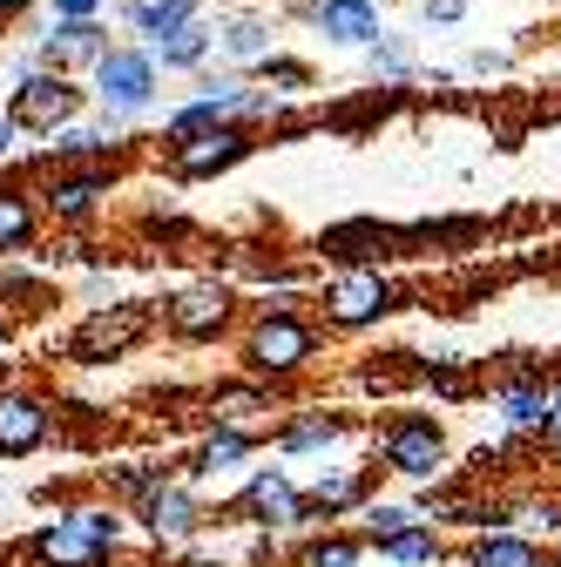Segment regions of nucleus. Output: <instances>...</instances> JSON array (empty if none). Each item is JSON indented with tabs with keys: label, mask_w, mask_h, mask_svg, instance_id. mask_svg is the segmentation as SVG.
Returning <instances> with one entry per match:
<instances>
[{
	"label": "nucleus",
	"mask_w": 561,
	"mask_h": 567,
	"mask_svg": "<svg viewBox=\"0 0 561 567\" xmlns=\"http://www.w3.org/2000/svg\"><path fill=\"white\" fill-rule=\"evenodd\" d=\"M14 150H21V122L0 109V163H14Z\"/></svg>",
	"instance_id": "4c0bfd02"
},
{
	"label": "nucleus",
	"mask_w": 561,
	"mask_h": 567,
	"mask_svg": "<svg viewBox=\"0 0 561 567\" xmlns=\"http://www.w3.org/2000/svg\"><path fill=\"white\" fill-rule=\"evenodd\" d=\"M251 150H257V128H251V122H210V128H196V135L170 142L163 169H170L176 183H210V176L237 169Z\"/></svg>",
	"instance_id": "423d86ee"
},
{
	"label": "nucleus",
	"mask_w": 561,
	"mask_h": 567,
	"mask_svg": "<svg viewBox=\"0 0 561 567\" xmlns=\"http://www.w3.org/2000/svg\"><path fill=\"white\" fill-rule=\"evenodd\" d=\"M318 311H325V324H332V331H373L379 318H392V311H399V284H392L379 264L338 270V277L325 284Z\"/></svg>",
	"instance_id": "7ed1b4c3"
},
{
	"label": "nucleus",
	"mask_w": 561,
	"mask_h": 567,
	"mask_svg": "<svg viewBox=\"0 0 561 567\" xmlns=\"http://www.w3.org/2000/svg\"><path fill=\"white\" fill-rule=\"evenodd\" d=\"M345 433H353V419H345V412H305V419H292V425H277V453H325V446H338Z\"/></svg>",
	"instance_id": "4be33fe9"
},
{
	"label": "nucleus",
	"mask_w": 561,
	"mask_h": 567,
	"mask_svg": "<svg viewBox=\"0 0 561 567\" xmlns=\"http://www.w3.org/2000/svg\"><path fill=\"white\" fill-rule=\"evenodd\" d=\"M196 14H203V0H122V28L143 34V48L163 41V34H176V28L196 21Z\"/></svg>",
	"instance_id": "412c9836"
},
{
	"label": "nucleus",
	"mask_w": 561,
	"mask_h": 567,
	"mask_svg": "<svg viewBox=\"0 0 561 567\" xmlns=\"http://www.w3.org/2000/svg\"><path fill=\"white\" fill-rule=\"evenodd\" d=\"M237 514H244V520H257L264 534H298V527H318L312 501L292 486V473H285V466H257V473H251V486L237 493Z\"/></svg>",
	"instance_id": "1a4fd4ad"
},
{
	"label": "nucleus",
	"mask_w": 561,
	"mask_h": 567,
	"mask_svg": "<svg viewBox=\"0 0 561 567\" xmlns=\"http://www.w3.org/2000/svg\"><path fill=\"white\" fill-rule=\"evenodd\" d=\"M548 399H554V405H561V385H548Z\"/></svg>",
	"instance_id": "79ce46f5"
},
{
	"label": "nucleus",
	"mask_w": 561,
	"mask_h": 567,
	"mask_svg": "<svg viewBox=\"0 0 561 567\" xmlns=\"http://www.w3.org/2000/svg\"><path fill=\"white\" fill-rule=\"evenodd\" d=\"M305 501H312V514H318V520H338V514L366 507V501H373V466H338V473H318Z\"/></svg>",
	"instance_id": "6ab92c4d"
},
{
	"label": "nucleus",
	"mask_w": 561,
	"mask_h": 567,
	"mask_svg": "<svg viewBox=\"0 0 561 567\" xmlns=\"http://www.w3.org/2000/svg\"><path fill=\"white\" fill-rule=\"evenodd\" d=\"M28 554H34V567H109V560H115V547L95 540L75 514H54L48 527H34Z\"/></svg>",
	"instance_id": "f8f14e48"
},
{
	"label": "nucleus",
	"mask_w": 561,
	"mask_h": 567,
	"mask_svg": "<svg viewBox=\"0 0 561 567\" xmlns=\"http://www.w3.org/2000/svg\"><path fill=\"white\" fill-rule=\"evenodd\" d=\"M102 480L115 493H129V501H150V493L170 480V466H156V460H115V466H102Z\"/></svg>",
	"instance_id": "7c9ffc66"
},
{
	"label": "nucleus",
	"mask_w": 561,
	"mask_h": 567,
	"mask_svg": "<svg viewBox=\"0 0 561 567\" xmlns=\"http://www.w3.org/2000/svg\"><path fill=\"white\" fill-rule=\"evenodd\" d=\"M48 433H54V412H48L34 392H21V385H0V460L41 453Z\"/></svg>",
	"instance_id": "4468645a"
},
{
	"label": "nucleus",
	"mask_w": 561,
	"mask_h": 567,
	"mask_svg": "<svg viewBox=\"0 0 561 567\" xmlns=\"http://www.w3.org/2000/svg\"><path fill=\"white\" fill-rule=\"evenodd\" d=\"M109 189H115L109 163H75V169H54V183L41 189V209L54 224H89L95 209L109 203Z\"/></svg>",
	"instance_id": "9b49d317"
},
{
	"label": "nucleus",
	"mask_w": 561,
	"mask_h": 567,
	"mask_svg": "<svg viewBox=\"0 0 561 567\" xmlns=\"http://www.w3.org/2000/svg\"><path fill=\"white\" fill-rule=\"evenodd\" d=\"M318 351H325V338L298 305H257V318L244 324V372L264 385H285V379L312 372Z\"/></svg>",
	"instance_id": "f257e3e1"
},
{
	"label": "nucleus",
	"mask_w": 561,
	"mask_h": 567,
	"mask_svg": "<svg viewBox=\"0 0 561 567\" xmlns=\"http://www.w3.org/2000/svg\"><path fill=\"white\" fill-rule=\"evenodd\" d=\"M399 244H406V237H399V230H386V224H373V217L318 230V257H332V264H345V270H359V264H386V257H406Z\"/></svg>",
	"instance_id": "dca6fc26"
},
{
	"label": "nucleus",
	"mask_w": 561,
	"mask_h": 567,
	"mask_svg": "<svg viewBox=\"0 0 561 567\" xmlns=\"http://www.w3.org/2000/svg\"><path fill=\"white\" fill-rule=\"evenodd\" d=\"M41 8H48V21H95L109 0H41Z\"/></svg>",
	"instance_id": "c9c22d12"
},
{
	"label": "nucleus",
	"mask_w": 561,
	"mask_h": 567,
	"mask_svg": "<svg viewBox=\"0 0 561 567\" xmlns=\"http://www.w3.org/2000/svg\"><path fill=\"white\" fill-rule=\"evenodd\" d=\"M305 567H366V540L359 534H318L305 547Z\"/></svg>",
	"instance_id": "2f4dec72"
},
{
	"label": "nucleus",
	"mask_w": 561,
	"mask_h": 567,
	"mask_svg": "<svg viewBox=\"0 0 561 567\" xmlns=\"http://www.w3.org/2000/svg\"><path fill=\"white\" fill-rule=\"evenodd\" d=\"M264 446V433H251V425H210V440L196 446V460H190V473H203V480H217V473H231V466H244L251 453Z\"/></svg>",
	"instance_id": "aec40b11"
},
{
	"label": "nucleus",
	"mask_w": 561,
	"mask_h": 567,
	"mask_svg": "<svg viewBox=\"0 0 561 567\" xmlns=\"http://www.w3.org/2000/svg\"><path fill=\"white\" fill-rule=\"evenodd\" d=\"M28 8H41V0H0V28H8V21H21Z\"/></svg>",
	"instance_id": "ea45409f"
},
{
	"label": "nucleus",
	"mask_w": 561,
	"mask_h": 567,
	"mask_svg": "<svg viewBox=\"0 0 561 567\" xmlns=\"http://www.w3.org/2000/svg\"><path fill=\"white\" fill-rule=\"evenodd\" d=\"M48 142H54V163H109V156L122 150V142H115L102 122H82V115L68 122V128H54Z\"/></svg>",
	"instance_id": "a878e982"
},
{
	"label": "nucleus",
	"mask_w": 561,
	"mask_h": 567,
	"mask_svg": "<svg viewBox=\"0 0 561 567\" xmlns=\"http://www.w3.org/2000/svg\"><path fill=\"white\" fill-rule=\"evenodd\" d=\"M419 520H427V514L406 507V501H366V507H359V540L379 547V540H392V534H406V527H419Z\"/></svg>",
	"instance_id": "c756f323"
},
{
	"label": "nucleus",
	"mask_w": 561,
	"mask_h": 567,
	"mask_svg": "<svg viewBox=\"0 0 561 567\" xmlns=\"http://www.w3.org/2000/svg\"><path fill=\"white\" fill-rule=\"evenodd\" d=\"M156 311H163L176 344H217L231 331V318H237V298H231V284H183V291L163 298Z\"/></svg>",
	"instance_id": "6e6552de"
},
{
	"label": "nucleus",
	"mask_w": 561,
	"mask_h": 567,
	"mask_svg": "<svg viewBox=\"0 0 561 567\" xmlns=\"http://www.w3.org/2000/svg\"><path fill=\"white\" fill-rule=\"evenodd\" d=\"M217 48H224L237 68H257L264 54H277V28H271V14H231V21L217 28Z\"/></svg>",
	"instance_id": "5701e85b"
},
{
	"label": "nucleus",
	"mask_w": 561,
	"mask_h": 567,
	"mask_svg": "<svg viewBox=\"0 0 561 567\" xmlns=\"http://www.w3.org/2000/svg\"><path fill=\"white\" fill-rule=\"evenodd\" d=\"M82 102H89V89H75V75H61V68H34V75H21L14 82V95H8V115L21 122V135H54V128H68L82 115Z\"/></svg>",
	"instance_id": "0eeeda50"
},
{
	"label": "nucleus",
	"mask_w": 561,
	"mask_h": 567,
	"mask_svg": "<svg viewBox=\"0 0 561 567\" xmlns=\"http://www.w3.org/2000/svg\"><path fill=\"white\" fill-rule=\"evenodd\" d=\"M554 567H561V540H554Z\"/></svg>",
	"instance_id": "37998d69"
},
{
	"label": "nucleus",
	"mask_w": 561,
	"mask_h": 567,
	"mask_svg": "<svg viewBox=\"0 0 561 567\" xmlns=\"http://www.w3.org/2000/svg\"><path fill=\"white\" fill-rule=\"evenodd\" d=\"M534 440H541V446H548V453H554V460H561V405H554V412H548V425H541V433H534Z\"/></svg>",
	"instance_id": "58836bf2"
},
{
	"label": "nucleus",
	"mask_w": 561,
	"mask_h": 567,
	"mask_svg": "<svg viewBox=\"0 0 561 567\" xmlns=\"http://www.w3.org/2000/svg\"><path fill=\"white\" fill-rule=\"evenodd\" d=\"M419 21H427V28H460L467 0H419Z\"/></svg>",
	"instance_id": "f704fd0d"
},
{
	"label": "nucleus",
	"mask_w": 561,
	"mask_h": 567,
	"mask_svg": "<svg viewBox=\"0 0 561 567\" xmlns=\"http://www.w3.org/2000/svg\"><path fill=\"white\" fill-rule=\"evenodd\" d=\"M135 520H143V534H150V540H196V534L210 527L203 501H196L183 480H163L150 501H135Z\"/></svg>",
	"instance_id": "ddd939ff"
},
{
	"label": "nucleus",
	"mask_w": 561,
	"mask_h": 567,
	"mask_svg": "<svg viewBox=\"0 0 561 567\" xmlns=\"http://www.w3.org/2000/svg\"><path fill=\"white\" fill-rule=\"evenodd\" d=\"M366 54V68L386 82V89H406V82H419V68H412V48H406V34H379L373 48H359Z\"/></svg>",
	"instance_id": "c85d7f7f"
},
{
	"label": "nucleus",
	"mask_w": 561,
	"mask_h": 567,
	"mask_svg": "<svg viewBox=\"0 0 561 567\" xmlns=\"http://www.w3.org/2000/svg\"><path fill=\"white\" fill-rule=\"evenodd\" d=\"M373 446H379V466L399 473V480L434 486V480L447 473V433H440V419H427V412H399V419H386Z\"/></svg>",
	"instance_id": "20e7f679"
},
{
	"label": "nucleus",
	"mask_w": 561,
	"mask_h": 567,
	"mask_svg": "<svg viewBox=\"0 0 561 567\" xmlns=\"http://www.w3.org/2000/svg\"><path fill=\"white\" fill-rule=\"evenodd\" d=\"M292 21H312L332 48H373V41L386 34L379 0H298Z\"/></svg>",
	"instance_id": "9d476101"
},
{
	"label": "nucleus",
	"mask_w": 561,
	"mask_h": 567,
	"mask_svg": "<svg viewBox=\"0 0 561 567\" xmlns=\"http://www.w3.org/2000/svg\"><path fill=\"white\" fill-rule=\"evenodd\" d=\"M440 534H434V520H419V527H406V534H392V540H379V560H392V567H440Z\"/></svg>",
	"instance_id": "cd10ccee"
},
{
	"label": "nucleus",
	"mask_w": 561,
	"mask_h": 567,
	"mask_svg": "<svg viewBox=\"0 0 561 567\" xmlns=\"http://www.w3.org/2000/svg\"><path fill=\"white\" fill-rule=\"evenodd\" d=\"M115 41H109V21L95 14V21H48V34L34 41V54H41V68H95L102 54H109Z\"/></svg>",
	"instance_id": "2eb2a0df"
},
{
	"label": "nucleus",
	"mask_w": 561,
	"mask_h": 567,
	"mask_svg": "<svg viewBox=\"0 0 561 567\" xmlns=\"http://www.w3.org/2000/svg\"><path fill=\"white\" fill-rule=\"evenodd\" d=\"M41 230V203L21 183H0V250H28Z\"/></svg>",
	"instance_id": "bb28decb"
},
{
	"label": "nucleus",
	"mask_w": 561,
	"mask_h": 567,
	"mask_svg": "<svg viewBox=\"0 0 561 567\" xmlns=\"http://www.w3.org/2000/svg\"><path fill=\"white\" fill-rule=\"evenodd\" d=\"M271 405H277V385L251 379V385H217V392L203 399V419L210 425H251V433H264Z\"/></svg>",
	"instance_id": "a211bd4d"
},
{
	"label": "nucleus",
	"mask_w": 561,
	"mask_h": 567,
	"mask_svg": "<svg viewBox=\"0 0 561 567\" xmlns=\"http://www.w3.org/2000/svg\"><path fill=\"white\" fill-rule=\"evenodd\" d=\"M467 567H548L541 547L514 527H494V534H473L467 540Z\"/></svg>",
	"instance_id": "393cba45"
},
{
	"label": "nucleus",
	"mask_w": 561,
	"mask_h": 567,
	"mask_svg": "<svg viewBox=\"0 0 561 567\" xmlns=\"http://www.w3.org/2000/svg\"><path fill=\"white\" fill-rule=\"evenodd\" d=\"M257 68H264V89H271L277 102H292V95H305V89H312V68H305V61H292V54H264Z\"/></svg>",
	"instance_id": "473e14b6"
},
{
	"label": "nucleus",
	"mask_w": 561,
	"mask_h": 567,
	"mask_svg": "<svg viewBox=\"0 0 561 567\" xmlns=\"http://www.w3.org/2000/svg\"><path fill=\"white\" fill-rule=\"evenodd\" d=\"M467 75H508V48H473L467 54Z\"/></svg>",
	"instance_id": "e433bc0d"
},
{
	"label": "nucleus",
	"mask_w": 561,
	"mask_h": 567,
	"mask_svg": "<svg viewBox=\"0 0 561 567\" xmlns=\"http://www.w3.org/2000/svg\"><path fill=\"white\" fill-rule=\"evenodd\" d=\"M210 48H217V28H210L203 14H196V21H183L176 34L150 41V54H156L163 75H170V68H176V75H183V68H203V61H210Z\"/></svg>",
	"instance_id": "b1692460"
},
{
	"label": "nucleus",
	"mask_w": 561,
	"mask_h": 567,
	"mask_svg": "<svg viewBox=\"0 0 561 567\" xmlns=\"http://www.w3.org/2000/svg\"><path fill=\"white\" fill-rule=\"evenodd\" d=\"M156 82H163V68H156L150 48H109L89 68V95L102 109H115V115H135V122L156 109Z\"/></svg>",
	"instance_id": "39448f33"
},
{
	"label": "nucleus",
	"mask_w": 561,
	"mask_h": 567,
	"mask_svg": "<svg viewBox=\"0 0 561 567\" xmlns=\"http://www.w3.org/2000/svg\"><path fill=\"white\" fill-rule=\"evenodd\" d=\"M508 520H514V527H541V534H561V501L548 493V501H528V507H514Z\"/></svg>",
	"instance_id": "72a5a7b5"
},
{
	"label": "nucleus",
	"mask_w": 561,
	"mask_h": 567,
	"mask_svg": "<svg viewBox=\"0 0 561 567\" xmlns=\"http://www.w3.org/2000/svg\"><path fill=\"white\" fill-rule=\"evenodd\" d=\"M163 324V311L150 298H122V305H95L75 331H68V359L75 365H115L129 359L135 344H143L150 331Z\"/></svg>",
	"instance_id": "f03ea898"
},
{
	"label": "nucleus",
	"mask_w": 561,
	"mask_h": 567,
	"mask_svg": "<svg viewBox=\"0 0 561 567\" xmlns=\"http://www.w3.org/2000/svg\"><path fill=\"white\" fill-rule=\"evenodd\" d=\"M14 344V324H8V311H0V351H8Z\"/></svg>",
	"instance_id": "a19ab883"
},
{
	"label": "nucleus",
	"mask_w": 561,
	"mask_h": 567,
	"mask_svg": "<svg viewBox=\"0 0 561 567\" xmlns=\"http://www.w3.org/2000/svg\"><path fill=\"white\" fill-rule=\"evenodd\" d=\"M494 405H501V433H514V440L541 433L548 412H554V399H548L541 372H508V379L494 385Z\"/></svg>",
	"instance_id": "f3484780"
}]
</instances>
